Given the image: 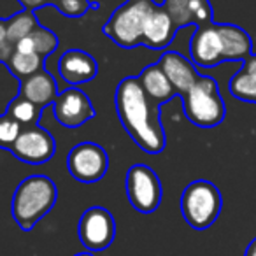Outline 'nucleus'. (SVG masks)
<instances>
[{
	"instance_id": "nucleus-1",
	"label": "nucleus",
	"mask_w": 256,
	"mask_h": 256,
	"mask_svg": "<svg viewBox=\"0 0 256 256\" xmlns=\"http://www.w3.org/2000/svg\"><path fill=\"white\" fill-rule=\"evenodd\" d=\"M116 110L121 124L142 151L158 154L165 148L160 106L146 95L139 78H124L116 88Z\"/></svg>"
},
{
	"instance_id": "nucleus-9",
	"label": "nucleus",
	"mask_w": 256,
	"mask_h": 256,
	"mask_svg": "<svg viewBox=\"0 0 256 256\" xmlns=\"http://www.w3.org/2000/svg\"><path fill=\"white\" fill-rule=\"evenodd\" d=\"M12 154L25 164L40 165L50 162L56 153V142L46 128L30 124L23 128L20 137L11 148Z\"/></svg>"
},
{
	"instance_id": "nucleus-26",
	"label": "nucleus",
	"mask_w": 256,
	"mask_h": 256,
	"mask_svg": "<svg viewBox=\"0 0 256 256\" xmlns=\"http://www.w3.org/2000/svg\"><path fill=\"white\" fill-rule=\"evenodd\" d=\"M22 11H25V8L20 0H0V22H9Z\"/></svg>"
},
{
	"instance_id": "nucleus-15",
	"label": "nucleus",
	"mask_w": 256,
	"mask_h": 256,
	"mask_svg": "<svg viewBox=\"0 0 256 256\" xmlns=\"http://www.w3.org/2000/svg\"><path fill=\"white\" fill-rule=\"evenodd\" d=\"M176 32H178V26L172 22L168 12L162 6H156L144 23L142 44L153 50H164L174 40Z\"/></svg>"
},
{
	"instance_id": "nucleus-18",
	"label": "nucleus",
	"mask_w": 256,
	"mask_h": 256,
	"mask_svg": "<svg viewBox=\"0 0 256 256\" xmlns=\"http://www.w3.org/2000/svg\"><path fill=\"white\" fill-rule=\"evenodd\" d=\"M139 81L142 84L146 95L153 100L156 106H162L165 102H170L178 92L172 86V82L168 81V78L165 76V72L162 70V67L158 64L148 65L139 76Z\"/></svg>"
},
{
	"instance_id": "nucleus-17",
	"label": "nucleus",
	"mask_w": 256,
	"mask_h": 256,
	"mask_svg": "<svg viewBox=\"0 0 256 256\" xmlns=\"http://www.w3.org/2000/svg\"><path fill=\"white\" fill-rule=\"evenodd\" d=\"M224 62H244L252 53V40L244 28L230 23H218Z\"/></svg>"
},
{
	"instance_id": "nucleus-12",
	"label": "nucleus",
	"mask_w": 256,
	"mask_h": 256,
	"mask_svg": "<svg viewBox=\"0 0 256 256\" xmlns=\"http://www.w3.org/2000/svg\"><path fill=\"white\" fill-rule=\"evenodd\" d=\"M162 8L168 12L178 28L188 25L204 26L212 23V8L209 0H164Z\"/></svg>"
},
{
	"instance_id": "nucleus-24",
	"label": "nucleus",
	"mask_w": 256,
	"mask_h": 256,
	"mask_svg": "<svg viewBox=\"0 0 256 256\" xmlns=\"http://www.w3.org/2000/svg\"><path fill=\"white\" fill-rule=\"evenodd\" d=\"M22 123L12 120L11 116H8V114L0 116V148L11 150L12 144L16 142V139L22 134Z\"/></svg>"
},
{
	"instance_id": "nucleus-28",
	"label": "nucleus",
	"mask_w": 256,
	"mask_h": 256,
	"mask_svg": "<svg viewBox=\"0 0 256 256\" xmlns=\"http://www.w3.org/2000/svg\"><path fill=\"white\" fill-rule=\"evenodd\" d=\"M23 4V8L26 9V11H37V9L44 8V6L51 4V0H20Z\"/></svg>"
},
{
	"instance_id": "nucleus-6",
	"label": "nucleus",
	"mask_w": 256,
	"mask_h": 256,
	"mask_svg": "<svg viewBox=\"0 0 256 256\" xmlns=\"http://www.w3.org/2000/svg\"><path fill=\"white\" fill-rule=\"evenodd\" d=\"M126 195L136 210L154 212L162 202V182L156 172L144 164L132 165L126 172Z\"/></svg>"
},
{
	"instance_id": "nucleus-20",
	"label": "nucleus",
	"mask_w": 256,
	"mask_h": 256,
	"mask_svg": "<svg viewBox=\"0 0 256 256\" xmlns=\"http://www.w3.org/2000/svg\"><path fill=\"white\" fill-rule=\"evenodd\" d=\"M58 48V37L50 32L44 26H37L30 36L16 42V51L22 53H37L46 60L48 54H51Z\"/></svg>"
},
{
	"instance_id": "nucleus-14",
	"label": "nucleus",
	"mask_w": 256,
	"mask_h": 256,
	"mask_svg": "<svg viewBox=\"0 0 256 256\" xmlns=\"http://www.w3.org/2000/svg\"><path fill=\"white\" fill-rule=\"evenodd\" d=\"M158 65L165 72L168 81L172 82L178 95H184L195 84L196 79L200 78L195 68V64L190 62L186 56H182L181 53H178V51H165L158 60Z\"/></svg>"
},
{
	"instance_id": "nucleus-2",
	"label": "nucleus",
	"mask_w": 256,
	"mask_h": 256,
	"mask_svg": "<svg viewBox=\"0 0 256 256\" xmlns=\"http://www.w3.org/2000/svg\"><path fill=\"white\" fill-rule=\"evenodd\" d=\"M58 198L56 184L46 176H30L16 188L11 212L22 230H32L54 207Z\"/></svg>"
},
{
	"instance_id": "nucleus-7",
	"label": "nucleus",
	"mask_w": 256,
	"mask_h": 256,
	"mask_svg": "<svg viewBox=\"0 0 256 256\" xmlns=\"http://www.w3.org/2000/svg\"><path fill=\"white\" fill-rule=\"evenodd\" d=\"M78 235L81 244L90 251H104L114 240L116 221L112 214L104 207H90L79 218Z\"/></svg>"
},
{
	"instance_id": "nucleus-25",
	"label": "nucleus",
	"mask_w": 256,
	"mask_h": 256,
	"mask_svg": "<svg viewBox=\"0 0 256 256\" xmlns=\"http://www.w3.org/2000/svg\"><path fill=\"white\" fill-rule=\"evenodd\" d=\"M54 8L67 18H79L90 11L92 2L90 0H60L54 4Z\"/></svg>"
},
{
	"instance_id": "nucleus-11",
	"label": "nucleus",
	"mask_w": 256,
	"mask_h": 256,
	"mask_svg": "<svg viewBox=\"0 0 256 256\" xmlns=\"http://www.w3.org/2000/svg\"><path fill=\"white\" fill-rule=\"evenodd\" d=\"M190 56L198 67H216L223 64V42H221L218 23L196 26L190 42Z\"/></svg>"
},
{
	"instance_id": "nucleus-8",
	"label": "nucleus",
	"mask_w": 256,
	"mask_h": 256,
	"mask_svg": "<svg viewBox=\"0 0 256 256\" xmlns=\"http://www.w3.org/2000/svg\"><path fill=\"white\" fill-rule=\"evenodd\" d=\"M109 158L96 142H81L70 150L67 156V168L74 179L81 182H96L106 176Z\"/></svg>"
},
{
	"instance_id": "nucleus-22",
	"label": "nucleus",
	"mask_w": 256,
	"mask_h": 256,
	"mask_svg": "<svg viewBox=\"0 0 256 256\" xmlns=\"http://www.w3.org/2000/svg\"><path fill=\"white\" fill-rule=\"evenodd\" d=\"M6 23H8V39L11 40L12 44L25 39L26 36H30V34L39 26L37 25V20H36V16H34V12L26 11V9Z\"/></svg>"
},
{
	"instance_id": "nucleus-27",
	"label": "nucleus",
	"mask_w": 256,
	"mask_h": 256,
	"mask_svg": "<svg viewBox=\"0 0 256 256\" xmlns=\"http://www.w3.org/2000/svg\"><path fill=\"white\" fill-rule=\"evenodd\" d=\"M14 50H16V44H12L9 39L4 40V42H0V62L2 64H9Z\"/></svg>"
},
{
	"instance_id": "nucleus-3",
	"label": "nucleus",
	"mask_w": 256,
	"mask_h": 256,
	"mask_svg": "<svg viewBox=\"0 0 256 256\" xmlns=\"http://www.w3.org/2000/svg\"><path fill=\"white\" fill-rule=\"evenodd\" d=\"M182 107L186 118L200 128L218 126L226 114L218 82L209 76H200L195 84L182 95Z\"/></svg>"
},
{
	"instance_id": "nucleus-30",
	"label": "nucleus",
	"mask_w": 256,
	"mask_h": 256,
	"mask_svg": "<svg viewBox=\"0 0 256 256\" xmlns=\"http://www.w3.org/2000/svg\"><path fill=\"white\" fill-rule=\"evenodd\" d=\"M246 256H256V238H252L251 244L246 249Z\"/></svg>"
},
{
	"instance_id": "nucleus-5",
	"label": "nucleus",
	"mask_w": 256,
	"mask_h": 256,
	"mask_svg": "<svg viewBox=\"0 0 256 256\" xmlns=\"http://www.w3.org/2000/svg\"><path fill=\"white\" fill-rule=\"evenodd\" d=\"M223 198L216 184L206 179L190 182L181 195V212L193 230H207L220 218Z\"/></svg>"
},
{
	"instance_id": "nucleus-4",
	"label": "nucleus",
	"mask_w": 256,
	"mask_h": 256,
	"mask_svg": "<svg viewBox=\"0 0 256 256\" xmlns=\"http://www.w3.org/2000/svg\"><path fill=\"white\" fill-rule=\"evenodd\" d=\"M153 0H126L110 14L104 25V34L120 48H136L142 44L144 23L154 11Z\"/></svg>"
},
{
	"instance_id": "nucleus-29",
	"label": "nucleus",
	"mask_w": 256,
	"mask_h": 256,
	"mask_svg": "<svg viewBox=\"0 0 256 256\" xmlns=\"http://www.w3.org/2000/svg\"><path fill=\"white\" fill-rule=\"evenodd\" d=\"M8 40V23L0 22V42Z\"/></svg>"
},
{
	"instance_id": "nucleus-19",
	"label": "nucleus",
	"mask_w": 256,
	"mask_h": 256,
	"mask_svg": "<svg viewBox=\"0 0 256 256\" xmlns=\"http://www.w3.org/2000/svg\"><path fill=\"white\" fill-rule=\"evenodd\" d=\"M230 93L237 100L256 104V54H249L238 72L230 79Z\"/></svg>"
},
{
	"instance_id": "nucleus-21",
	"label": "nucleus",
	"mask_w": 256,
	"mask_h": 256,
	"mask_svg": "<svg viewBox=\"0 0 256 256\" xmlns=\"http://www.w3.org/2000/svg\"><path fill=\"white\" fill-rule=\"evenodd\" d=\"M8 67L11 68V72L14 76L25 79V78H28V76L36 74V72L42 70L44 58L37 53H22V51L14 50Z\"/></svg>"
},
{
	"instance_id": "nucleus-31",
	"label": "nucleus",
	"mask_w": 256,
	"mask_h": 256,
	"mask_svg": "<svg viewBox=\"0 0 256 256\" xmlns=\"http://www.w3.org/2000/svg\"><path fill=\"white\" fill-rule=\"evenodd\" d=\"M74 256H95V254H92V252H78V254H74Z\"/></svg>"
},
{
	"instance_id": "nucleus-10",
	"label": "nucleus",
	"mask_w": 256,
	"mask_h": 256,
	"mask_svg": "<svg viewBox=\"0 0 256 256\" xmlns=\"http://www.w3.org/2000/svg\"><path fill=\"white\" fill-rule=\"evenodd\" d=\"M54 120L65 128H78L95 116L92 102L88 95L78 88H68L58 93L53 102Z\"/></svg>"
},
{
	"instance_id": "nucleus-23",
	"label": "nucleus",
	"mask_w": 256,
	"mask_h": 256,
	"mask_svg": "<svg viewBox=\"0 0 256 256\" xmlns=\"http://www.w3.org/2000/svg\"><path fill=\"white\" fill-rule=\"evenodd\" d=\"M40 110H42L40 107H37L34 102H30V100H26L25 96L20 95L18 98H14L11 104H9L8 112L6 114L11 116L12 120H16L18 123L30 126V124H36V121L39 120Z\"/></svg>"
},
{
	"instance_id": "nucleus-16",
	"label": "nucleus",
	"mask_w": 256,
	"mask_h": 256,
	"mask_svg": "<svg viewBox=\"0 0 256 256\" xmlns=\"http://www.w3.org/2000/svg\"><path fill=\"white\" fill-rule=\"evenodd\" d=\"M20 95L25 96L30 102H34L37 107L44 109L46 106H50V104H53L56 100L58 84L53 76L42 68V70L28 76V78L22 79Z\"/></svg>"
},
{
	"instance_id": "nucleus-13",
	"label": "nucleus",
	"mask_w": 256,
	"mask_h": 256,
	"mask_svg": "<svg viewBox=\"0 0 256 256\" xmlns=\"http://www.w3.org/2000/svg\"><path fill=\"white\" fill-rule=\"evenodd\" d=\"M58 72L67 84L78 86L88 82L98 74V64L90 53L82 50H68L60 56Z\"/></svg>"
}]
</instances>
